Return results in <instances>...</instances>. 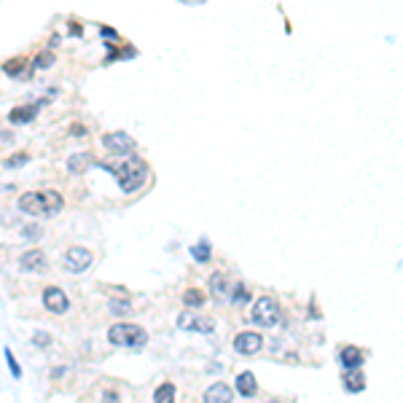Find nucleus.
Returning a JSON list of instances; mask_svg holds the SVG:
<instances>
[{
	"label": "nucleus",
	"instance_id": "nucleus-1",
	"mask_svg": "<svg viewBox=\"0 0 403 403\" xmlns=\"http://www.w3.org/2000/svg\"><path fill=\"white\" fill-rule=\"evenodd\" d=\"M65 199L59 191H27L19 197V210L33 218H54L62 213Z\"/></svg>",
	"mask_w": 403,
	"mask_h": 403
},
{
	"label": "nucleus",
	"instance_id": "nucleus-2",
	"mask_svg": "<svg viewBox=\"0 0 403 403\" xmlns=\"http://www.w3.org/2000/svg\"><path fill=\"white\" fill-rule=\"evenodd\" d=\"M107 341L113 347H127V349H143L148 344V334L143 325H134V322H119V325H110L107 331Z\"/></svg>",
	"mask_w": 403,
	"mask_h": 403
},
{
	"label": "nucleus",
	"instance_id": "nucleus-3",
	"mask_svg": "<svg viewBox=\"0 0 403 403\" xmlns=\"http://www.w3.org/2000/svg\"><path fill=\"white\" fill-rule=\"evenodd\" d=\"M113 175H116V180H119L121 191H124V194H132V191H137V188L146 183L148 167L140 159H127L121 167L113 170Z\"/></svg>",
	"mask_w": 403,
	"mask_h": 403
},
{
	"label": "nucleus",
	"instance_id": "nucleus-4",
	"mask_svg": "<svg viewBox=\"0 0 403 403\" xmlns=\"http://www.w3.org/2000/svg\"><path fill=\"white\" fill-rule=\"evenodd\" d=\"M250 315H253L255 325H264V328H274L282 320V309L277 304V298H271V296H261L253 304Z\"/></svg>",
	"mask_w": 403,
	"mask_h": 403
},
{
	"label": "nucleus",
	"instance_id": "nucleus-5",
	"mask_svg": "<svg viewBox=\"0 0 403 403\" xmlns=\"http://www.w3.org/2000/svg\"><path fill=\"white\" fill-rule=\"evenodd\" d=\"M103 146H105L110 153H116V156H132L137 143H134V137L129 132H110L103 137Z\"/></svg>",
	"mask_w": 403,
	"mask_h": 403
},
{
	"label": "nucleus",
	"instance_id": "nucleus-6",
	"mask_svg": "<svg viewBox=\"0 0 403 403\" xmlns=\"http://www.w3.org/2000/svg\"><path fill=\"white\" fill-rule=\"evenodd\" d=\"M92 261H94V255L92 250H86V247H70L65 253V269L73 271V274L86 271V269L92 267Z\"/></svg>",
	"mask_w": 403,
	"mask_h": 403
},
{
	"label": "nucleus",
	"instance_id": "nucleus-7",
	"mask_svg": "<svg viewBox=\"0 0 403 403\" xmlns=\"http://www.w3.org/2000/svg\"><path fill=\"white\" fill-rule=\"evenodd\" d=\"M177 328H183V331H199V334H213L215 320L213 317H202V315L183 312V315H177Z\"/></svg>",
	"mask_w": 403,
	"mask_h": 403
},
{
	"label": "nucleus",
	"instance_id": "nucleus-8",
	"mask_svg": "<svg viewBox=\"0 0 403 403\" xmlns=\"http://www.w3.org/2000/svg\"><path fill=\"white\" fill-rule=\"evenodd\" d=\"M43 304L54 315H65L67 309H70V298H67V293L62 288H46L43 291Z\"/></svg>",
	"mask_w": 403,
	"mask_h": 403
},
{
	"label": "nucleus",
	"instance_id": "nucleus-9",
	"mask_svg": "<svg viewBox=\"0 0 403 403\" xmlns=\"http://www.w3.org/2000/svg\"><path fill=\"white\" fill-rule=\"evenodd\" d=\"M261 347H264V336L255 334V331H242V334L234 339V349H237L240 355H255Z\"/></svg>",
	"mask_w": 403,
	"mask_h": 403
},
{
	"label": "nucleus",
	"instance_id": "nucleus-10",
	"mask_svg": "<svg viewBox=\"0 0 403 403\" xmlns=\"http://www.w3.org/2000/svg\"><path fill=\"white\" fill-rule=\"evenodd\" d=\"M339 363H341L344 371H355L366 363V352L361 347H355V344H347V347L339 349Z\"/></svg>",
	"mask_w": 403,
	"mask_h": 403
},
{
	"label": "nucleus",
	"instance_id": "nucleus-11",
	"mask_svg": "<svg viewBox=\"0 0 403 403\" xmlns=\"http://www.w3.org/2000/svg\"><path fill=\"white\" fill-rule=\"evenodd\" d=\"M19 267L25 269V271H46L49 258H46L43 250H27V253L19 258Z\"/></svg>",
	"mask_w": 403,
	"mask_h": 403
},
{
	"label": "nucleus",
	"instance_id": "nucleus-12",
	"mask_svg": "<svg viewBox=\"0 0 403 403\" xmlns=\"http://www.w3.org/2000/svg\"><path fill=\"white\" fill-rule=\"evenodd\" d=\"M231 401H234V392L223 382H215V385H210V387L204 390V403H231Z\"/></svg>",
	"mask_w": 403,
	"mask_h": 403
},
{
	"label": "nucleus",
	"instance_id": "nucleus-13",
	"mask_svg": "<svg viewBox=\"0 0 403 403\" xmlns=\"http://www.w3.org/2000/svg\"><path fill=\"white\" fill-rule=\"evenodd\" d=\"M40 105H46V100H38V103H33V105L13 107L11 113H8V121H11V124H27V121H33L35 116H38Z\"/></svg>",
	"mask_w": 403,
	"mask_h": 403
},
{
	"label": "nucleus",
	"instance_id": "nucleus-14",
	"mask_svg": "<svg viewBox=\"0 0 403 403\" xmlns=\"http://www.w3.org/2000/svg\"><path fill=\"white\" fill-rule=\"evenodd\" d=\"M237 392H240L242 398H253L255 392H258V382H255L253 371H242L237 376Z\"/></svg>",
	"mask_w": 403,
	"mask_h": 403
},
{
	"label": "nucleus",
	"instance_id": "nucleus-15",
	"mask_svg": "<svg viewBox=\"0 0 403 403\" xmlns=\"http://www.w3.org/2000/svg\"><path fill=\"white\" fill-rule=\"evenodd\" d=\"M344 387H347V392H363V390H366V374H363V368L344 371Z\"/></svg>",
	"mask_w": 403,
	"mask_h": 403
},
{
	"label": "nucleus",
	"instance_id": "nucleus-16",
	"mask_svg": "<svg viewBox=\"0 0 403 403\" xmlns=\"http://www.w3.org/2000/svg\"><path fill=\"white\" fill-rule=\"evenodd\" d=\"M89 164H92V153L81 151V153H73V156L67 159V170H70V175H81Z\"/></svg>",
	"mask_w": 403,
	"mask_h": 403
},
{
	"label": "nucleus",
	"instance_id": "nucleus-17",
	"mask_svg": "<svg viewBox=\"0 0 403 403\" xmlns=\"http://www.w3.org/2000/svg\"><path fill=\"white\" fill-rule=\"evenodd\" d=\"M183 304L188 309H202L204 307V293H202L199 288H186L183 291Z\"/></svg>",
	"mask_w": 403,
	"mask_h": 403
},
{
	"label": "nucleus",
	"instance_id": "nucleus-18",
	"mask_svg": "<svg viewBox=\"0 0 403 403\" xmlns=\"http://www.w3.org/2000/svg\"><path fill=\"white\" fill-rule=\"evenodd\" d=\"M175 385L173 382H164V385H159L156 387V392H153V403H175Z\"/></svg>",
	"mask_w": 403,
	"mask_h": 403
},
{
	"label": "nucleus",
	"instance_id": "nucleus-19",
	"mask_svg": "<svg viewBox=\"0 0 403 403\" xmlns=\"http://www.w3.org/2000/svg\"><path fill=\"white\" fill-rule=\"evenodd\" d=\"M210 291H213V296L218 298V301L226 296V277H223L221 271H215L213 277H210Z\"/></svg>",
	"mask_w": 403,
	"mask_h": 403
},
{
	"label": "nucleus",
	"instance_id": "nucleus-20",
	"mask_svg": "<svg viewBox=\"0 0 403 403\" xmlns=\"http://www.w3.org/2000/svg\"><path fill=\"white\" fill-rule=\"evenodd\" d=\"M191 255H194V261L207 264V261H210V242L199 240V245H194V247H191Z\"/></svg>",
	"mask_w": 403,
	"mask_h": 403
},
{
	"label": "nucleus",
	"instance_id": "nucleus-21",
	"mask_svg": "<svg viewBox=\"0 0 403 403\" xmlns=\"http://www.w3.org/2000/svg\"><path fill=\"white\" fill-rule=\"evenodd\" d=\"M25 65H27V59H11V62H6V65H3V70H6L8 76H13V78H22V76H25V70H22V67Z\"/></svg>",
	"mask_w": 403,
	"mask_h": 403
},
{
	"label": "nucleus",
	"instance_id": "nucleus-22",
	"mask_svg": "<svg viewBox=\"0 0 403 403\" xmlns=\"http://www.w3.org/2000/svg\"><path fill=\"white\" fill-rule=\"evenodd\" d=\"M110 312H113V315H129V312H132V301H127V298H113V301H110Z\"/></svg>",
	"mask_w": 403,
	"mask_h": 403
},
{
	"label": "nucleus",
	"instance_id": "nucleus-23",
	"mask_svg": "<svg viewBox=\"0 0 403 403\" xmlns=\"http://www.w3.org/2000/svg\"><path fill=\"white\" fill-rule=\"evenodd\" d=\"M228 301H231V304H237V307H240V304H245V301H247V288H245L242 282H237V285H234V293H231V298H228Z\"/></svg>",
	"mask_w": 403,
	"mask_h": 403
},
{
	"label": "nucleus",
	"instance_id": "nucleus-24",
	"mask_svg": "<svg viewBox=\"0 0 403 403\" xmlns=\"http://www.w3.org/2000/svg\"><path fill=\"white\" fill-rule=\"evenodd\" d=\"M54 62V54L49 52V49H46V52H40L38 57H35V62H33V67H35V70H46V67L52 65Z\"/></svg>",
	"mask_w": 403,
	"mask_h": 403
},
{
	"label": "nucleus",
	"instance_id": "nucleus-25",
	"mask_svg": "<svg viewBox=\"0 0 403 403\" xmlns=\"http://www.w3.org/2000/svg\"><path fill=\"white\" fill-rule=\"evenodd\" d=\"M3 355H6V361H8V368H11L13 379H19V376H22V368H19V363H16V358H13V352L6 347V352H3Z\"/></svg>",
	"mask_w": 403,
	"mask_h": 403
},
{
	"label": "nucleus",
	"instance_id": "nucleus-26",
	"mask_svg": "<svg viewBox=\"0 0 403 403\" xmlns=\"http://www.w3.org/2000/svg\"><path fill=\"white\" fill-rule=\"evenodd\" d=\"M27 161H30V153H16V156H11V159H6V167L13 170V167H22V164H27Z\"/></svg>",
	"mask_w": 403,
	"mask_h": 403
},
{
	"label": "nucleus",
	"instance_id": "nucleus-27",
	"mask_svg": "<svg viewBox=\"0 0 403 403\" xmlns=\"http://www.w3.org/2000/svg\"><path fill=\"white\" fill-rule=\"evenodd\" d=\"M33 344H35V347H46V344H52V336L38 331V334L33 336Z\"/></svg>",
	"mask_w": 403,
	"mask_h": 403
},
{
	"label": "nucleus",
	"instance_id": "nucleus-28",
	"mask_svg": "<svg viewBox=\"0 0 403 403\" xmlns=\"http://www.w3.org/2000/svg\"><path fill=\"white\" fill-rule=\"evenodd\" d=\"M100 33H103V38H119V33H116V30H110V27H103V30H100Z\"/></svg>",
	"mask_w": 403,
	"mask_h": 403
},
{
	"label": "nucleus",
	"instance_id": "nucleus-29",
	"mask_svg": "<svg viewBox=\"0 0 403 403\" xmlns=\"http://www.w3.org/2000/svg\"><path fill=\"white\" fill-rule=\"evenodd\" d=\"M70 33H73L76 38H81V35H83V30H81V25H78V22H70Z\"/></svg>",
	"mask_w": 403,
	"mask_h": 403
},
{
	"label": "nucleus",
	"instance_id": "nucleus-30",
	"mask_svg": "<svg viewBox=\"0 0 403 403\" xmlns=\"http://www.w3.org/2000/svg\"><path fill=\"white\" fill-rule=\"evenodd\" d=\"M103 403H119V395L116 392H105V401Z\"/></svg>",
	"mask_w": 403,
	"mask_h": 403
},
{
	"label": "nucleus",
	"instance_id": "nucleus-31",
	"mask_svg": "<svg viewBox=\"0 0 403 403\" xmlns=\"http://www.w3.org/2000/svg\"><path fill=\"white\" fill-rule=\"evenodd\" d=\"M73 134H86V129H83V127H81V124H73Z\"/></svg>",
	"mask_w": 403,
	"mask_h": 403
},
{
	"label": "nucleus",
	"instance_id": "nucleus-32",
	"mask_svg": "<svg viewBox=\"0 0 403 403\" xmlns=\"http://www.w3.org/2000/svg\"><path fill=\"white\" fill-rule=\"evenodd\" d=\"M269 403H277V401H269Z\"/></svg>",
	"mask_w": 403,
	"mask_h": 403
}]
</instances>
